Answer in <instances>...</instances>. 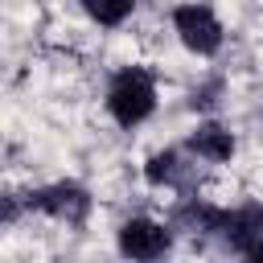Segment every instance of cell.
<instances>
[{
  "label": "cell",
  "mask_w": 263,
  "mask_h": 263,
  "mask_svg": "<svg viewBox=\"0 0 263 263\" xmlns=\"http://www.w3.org/2000/svg\"><path fill=\"white\" fill-rule=\"evenodd\" d=\"M107 115L119 127H140L152 111H156V78L144 66H123L111 74L107 82Z\"/></svg>",
  "instance_id": "6da1fadb"
},
{
  "label": "cell",
  "mask_w": 263,
  "mask_h": 263,
  "mask_svg": "<svg viewBox=\"0 0 263 263\" xmlns=\"http://www.w3.org/2000/svg\"><path fill=\"white\" fill-rule=\"evenodd\" d=\"M144 181L156 185V189H173V193H197V156L189 148H164V152H152L144 160Z\"/></svg>",
  "instance_id": "5b68a950"
},
{
  "label": "cell",
  "mask_w": 263,
  "mask_h": 263,
  "mask_svg": "<svg viewBox=\"0 0 263 263\" xmlns=\"http://www.w3.org/2000/svg\"><path fill=\"white\" fill-rule=\"evenodd\" d=\"M173 29H177V37H181V45L189 49V53H197V58H214L218 49H222V21L214 16V8L210 4H177L173 8Z\"/></svg>",
  "instance_id": "3957f363"
},
{
  "label": "cell",
  "mask_w": 263,
  "mask_h": 263,
  "mask_svg": "<svg viewBox=\"0 0 263 263\" xmlns=\"http://www.w3.org/2000/svg\"><path fill=\"white\" fill-rule=\"evenodd\" d=\"M82 4V12L95 21V25H103V29H115V25H123L132 12H136V0H78Z\"/></svg>",
  "instance_id": "52a82bcc"
},
{
  "label": "cell",
  "mask_w": 263,
  "mask_h": 263,
  "mask_svg": "<svg viewBox=\"0 0 263 263\" xmlns=\"http://www.w3.org/2000/svg\"><path fill=\"white\" fill-rule=\"evenodd\" d=\"M25 210L45 214V218H58L66 226H82L90 218V189L78 185V181H53V185L29 189L25 193Z\"/></svg>",
  "instance_id": "7a4b0ae2"
},
{
  "label": "cell",
  "mask_w": 263,
  "mask_h": 263,
  "mask_svg": "<svg viewBox=\"0 0 263 263\" xmlns=\"http://www.w3.org/2000/svg\"><path fill=\"white\" fill-rule=\"evenodd\" d=\"M185 148H189L197 160H205V164H226V160L234 156V136H230L222 123H197Z\"/></svg>",
  "instance_id": "8992f818"
},
{
  "label": "cell",
  "mask_w": 263,
  "mask_h": 263,
  "mask_svg": "<svg viewBox=\"0 0 263 263\" xmlns=\"http://www.w3.org/2000/svg\"><path fill=\"white\" fill-rule=\"evenodd\" d=\"M214 95H218V82H214V86H201V90H193V107H214V103H218Z\"/></svg>",
  "instance_id": "ba28073f"
},
{
  "label": "cell",
  "mask_w": 263,
  "mask_h": 263,
  "mask_svg": "<svg viewBox=\"0 0 263 263\" xmlns=\"http://www.w3.org/2000/svg\"><path fill=\"white\" fill-rule=\"evenodd\" d=\"M115 247L123 259H140V263L164 259L173 251V226L156 222V218H127L115 230Z\"/></svg>",
  "instance_id": "277c9868"
}]
</instances>
